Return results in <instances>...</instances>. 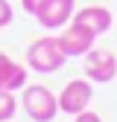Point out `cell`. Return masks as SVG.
Wrapping results in <instances>:
<instances>
[{"label": "cell", "instance_id": "6da1fadb", "mask_svg": "<svg viewBox=\"0 0 117 122\" xmlns=\"http://www.w3.org/2000/svg\"><path fill=\"white\" fill-rule=\"evenodd\" d=\"M64 61H67V55L58 47V35H44L26 47V67L35 73H44V76L56 73L64 67Z\"/></svg>", "mask_w": 117, "mask_h": 122}, {"label": "cell", "instance_id": "7a4b0ae2", "mask_svg": "<svg viewBox=\"0 0 117 122\" xmlns=\"http://www.w3.org/2000/svg\"><path fill=\"white\" fill-rule=\"evenodd\" d=\"M21 108L32 122H53L58 113V96L44 84H26L21 93Z\"/></svg>", "mask_w": 117, "mask_h": 122}, {"label": "cell", "instance_id": "3957f363", "mask_svg": "<svg viewBox=\"0 0 117 122\" xmlns=\"http://www.w3.org/2000/svg\"><path fill=\"white\" fill-rule=\"evenodd\" d=\"M91 99H94V81L91 79H73V81H67L62 87V93H58V111L76 116V113L88 111Z\"/></svg>", "mask_w": 117, "mask_h": 122}, {"label": "cell", "instance_id": "277c9868", "mask_svg": "<svg viewBox=\"0 0 117 122\" xmlns=\"http://www.w3.org/2000/svg\"><path fill=\"white\" fill-rule=\"evenodd\" d=\"M94 44H97V35L91 29L73 23V20L62 29V35H58V47H62V52L67 58H85L88 50H94Z\"/></svg>", "mask_w": 117, "mask_h": 122}, {"label": "cell", "instance_id": "5b68a950", "mask_svg": "<svg viewBox=\"0 0 117 122\" xmlns=\"http://www.w3.org/2000/svg\"><path fill=\"white\" fill-rule=\"evenodd\" d=\"M85 76L97 84H108L117 79V55L108 50H88L85 52Z\"/></svg>", "mask_w": 117, "mask_h": 122}, {"label": "cell", "instance_id": "8992f818", "mask_svg": "<svg viewBox=\"0 0 117 122\" xmlns=\"http://www.w3.org/2000/svg\"><path fill=\"white\" fill-rule=\"evenodd\" d=\"M76 0H44V6L35 12V20L44 29H64L73 20Z\"/></svg>", "mask_w": 117, "mask_h": 122}, {"label": "cell", "instance_id": "52a82bcc", "mask_svg": "<svg viewBox=\"0 0 117 122\" xmlns=\"http://www.w3.org/2000/svg\"><path fill=\"white\" fill-rule=\"evenodd\" d=\"M73 23H79L85 29H91V32L99 38V35H105L111 23H114V15L105 9V6H82L73 12Z\"/></svg>", "mask_w": 117, "mask_h": 122}, {"label": "cell", "instance_id": "ba28073f", "mask_svg": "<svg viewBox=\"0 0 117 122\" xmlns=\"http://www.w3.org/2000/svg\"><path fill=\"white\" fill-rule=\"evenodd\" d=\"M29 79V67L12 61L6 52H0V90H23Z\"/></svg>", "mask_w": 117, "mask_h": 122}, {"label": "cell", "instance_id": "9c48e42d", "mask_svg": "<svg viewBox=\"0 0 117 122\" xmlns=\"http://www.w3.org/2000/svg\"><path fill=\"white\" fill-rule=\"evenodd\" d=\"M18 108H21V102L15 99L12 90H0V122H9L18 113Z\"/></svg>", "mask_w": 117, "mask_h": 122}, {"label": "cell", "instance_id": "30bf717a", "mask_svg": "<svg viewBox=\"0 0 117 122\" xmlns=\"http://www.w3.org/2000/svg\"><path fill=\"white\" fill-rule=\"evenodd\" d=\"M12 20H15V9H12V3H9V0H0V29L9 26Z\"/></svg>", "mask_w": 117, "mask_h": 122}, {"label": "cell", "instance_id": "8fae6325", "mask_svg": "<svg viewBox=\"0 0 117 122\" xmlns=\"http://www.w3.org/2000/svg\"><path fill=\"white\" fill-rule=\"evenodd\" d=\"M73 122H102V116H99V113H94L91 108H88V111H82V113L73 116Z\"/></svg>", "mask_w": 117, "mask_h": 122}, {"label": "cell", "instance_id": "7c38bea8", "mask_svg": "<svg viewBox=\"0 0 117 122\" xmlns=\"http://www.w3.org/2000/svg\"><path fill=\"white\" fill-rule=\"evenodd\" d=\"M21 6H23V12H26V15H32V18H35V12L44 6V0H21Z\"/></svg>", "mask_w": 117, "mask_h": 122}]
</instances>
